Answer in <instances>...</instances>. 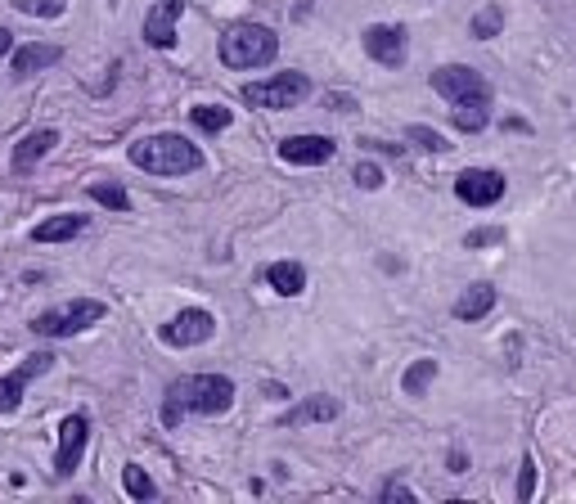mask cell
<instances>
[{
	"mask_svg": "<svg viewBox=\"0 0 576 504\" xmlns=\"http://www.w3.org/2000/svg\"><path fill=\"white\" fill-rule=\"evenodd\" d=\"M234 405V383L225 374H189L167 387L162 401V423L176 428L185 414H225Z\"/></svg>",
	"mask_w": 576,
	"mask_h": 504,
	"instance_id": "6da1fadb",
	"label": "cell"
},
{
	"mask_svg": "<svg viewBox=\"0 0 576 504\" xmlns=\"http://www.w3.org/2000/svg\"><path fill=\"white\" fill-rule=\"evenodd\" d=\"M131 162L149 176H189V171L203 167V153L198 144H189L185 135H144L131 144Z\"/></svg>",
	"mask_w": 576,
	"mask_h": 504,
	"instance_id": "7a4b0ae2",
	"label": "cell"
},
{
	"mask_svg": "<svg viewBox=\"0 0 576 504\" xmlns=\"http://www.w3.org/2000/svg\"><path fill=\"white\" fill-rule=\"evenodd\" d=\"M279 54V36L261 23H234L230 32L221 36V63L225 68H261Z\"/></svg>",
	"mask_w": 576,
	"mask_h": 504,
	"instance_id": "3957f363",
	"label": "cell"
},
{
	"mask_svg": "<svg viewBox=\"0 0 576 504\" xmlns=\"http://www.w3.org/2000/svg\"><path fill=\"white\" fill-rule=\"evenodd\" d=\"M108 315L104 302H95V297H77V302L68 306H54V311H41L32 320V333L36 338H72V333L90 329V324H99Z\"/></svg>",
	"mask_w": 576,
	"mask_h": 504,
	"instance_id": "277c9868",
	"label": "cell"
},
{
	"mask_svg": "<svg viewBox=\"0 0 576 504\" xmlns=\"http://www.w3.org/2000/svg\"><path fill=\"white\" fill-rule=\"evenodd\" d=\"M306 95H311V77H306V72H275L270 81H248V86H243V104L270 108V113L302 104Z\"/></svg>",
	"mask_w": 576,
	"mask_h": 504,
	"instance_id": "5b68a950",
	"label": "cell"
},
{
	"mask_svg": "<svg viewBox=\"0 0 576 504\" xmlns=\"http://www.w3.org/2000/svg\"><path fill=\"white\" fill-rule=\"evenodd\" d=\"M432 90L437 95H446L450 104H473V99H491V86H486V77L477 68H468V63H446V68L432 72Z\"/></svg>",
	"mask_w": 576,
	"mask_h": 504,
	"instance_id": "8992f818",
	"label": "cell"
},
{
	"mask_svg": "<svg viewBox=\"0 0 576 504\" xmlns=\"http://www.w3.org/2000/svg\"><path fill=\"white\" fill-rule=\"evenodd\" d=\"M216 333V315L203 311V306H189V311L171 315L167 324L158 329V338L167 342V347H198V342H207Z\"/></svg>",
	"mask_w": 576,
	"mask_h": 504,
	"instance_id": "52a82bcc",
	"label": "cell"
},
{
	"mask_svg": "<svg viewBox=\"0 0 576 504\" xmlns=\"http://www.w3.org/2000/svg\"><path fill=\"white\" fill-rule=\"evenodd\" d=\"M86 441H90V419L86 414H68V419L59 423V450H54V477H72L81 464V455H86Z\"/></svg>",
	"mask_w": 576,
	"mask_h": 504,
	"instance_id": "ba28073f",
	"label": "cell"
},
{
	"mask_svg": "<svg viewBox=\"0 0 576 504\" xmlns=\"http://www.w3.org/2000/svg\"><path fill=\"white\" fill-rule=\"evenodd\" d=\"M455 198L468 207H491L504 198V176L495 167H468L455 176Z\"/></svg>",
	"mask_w": 576,
	"mask_h": 504,
	"instance_id": "9c48e42d",
	"label": "cell"
},
{
	"mask_svg": "<svg viewBox=\"0 0 576 504\" xmlns=\"http://www.w3.org/2000/svg\"><path fill=\"white\" fill-rule=\"evenodd\" d=\"M333 153H338V144L329 135H288V140H279V162H293V167H324V162H333Z\"/></svg>",
	"mask_w": 576,
	"mask_h": 504,
	"instance_id": "30bf717a",
	"label": "cell"
},
{
	"mask_svg": "<svg viewBox=\"0 0 576 504\" xmlns=\"http://www.w3.org/2000/svg\"><path fill=\"white\" fill-rule=\"evenodd\" d=\"M365 54L383 68H401L405 63V27H392V23H369L365 27Z\"/></svg>",
	"mask_w": 576,
	"mask_h": 504,
	"instance_id": "8fae6325",
	"label": "cell"
},
{
	"mask_svg": "<svg viewBox=\"0 0 576 504\" xmlns=\"http://www.w3.org/2000/svg\"><path fill=\"white\" fill-rule=\"evenodd\" d=\"M185 14V0H158V5L144 14V41L153 50H171L176 45V23Z\"/></svg>",
	"mask_w": 576,
	"mask_h": 504,
	"instance_id": "7c38bea8",
	"label": "cell"
},
{
	"mask_svg": "<svg viewBox=\"0 0 576 504\" xmlns=\"http://www.w3.org/2000/svg\"><path fill=\"white\" fill-rule=\"evenodd\" d=\"M54 365V356H45V351H36V356L23 360V369H14V374L0 378V414H14L18 401H23V387L32 383L36 374H45V369Z\"/></svg>",
	"mask_w": 576,
	"mask_h": 504,
	"instance_id": "4fadbf2b",
	"label": "cell"
},
{
	"mask_svg": "<svg viewBox=\"0 0 576 504\" xmlns=\"http://www.w3.org/2000/svg\"><path fill=\"white\" fill-rule=\"evenodd\" d=\"M59 59H63L59 45L27 41V45H18V50H9V72H14V77H36L41 68H54Z\"/></svg>",
	"mask_w": 576,
	"mask_h": 504,
	"instance_id": "5bb4252c",
	"label": "cell"
},
{
	"mask_svg": "<svg viewBox=\"0 0 576 504\" xmlns=\"http://www.w3.org/2000/svg\"><path fill=\"white\" fill-rule=\"evenodd\" d=\"M59 144V131H32L27 140H18V149H14V171L18 176H27V171L36 167V162L45 158V153Z\"/></svg>",
	"mask_w": 576,
	"mask_h": 504,
	"instance_id": "9a60e30c",
	"label": "cell"
},
{
	"mask_svg": "<svg viewBox=\"0 0 576 504\" xmlns=\"http://www.w3.org/2000/svg\"><path fill=\"white\" fill-rule=\"evenodd\" d=\"M491 306H495V288L491 284H473V288H464V293L455 297V320H482V315H491Z\"/></svg>",
	"mask_w": 576,
	"mask_h": 504,
	"instance_id": "2e32d148",
	"label": "cell"
},
{
	"mask_svg": "<svg viewBox=\"0 0 576 504\" xmlns=\"http://www.w3.org/2000/svg\"><path fill=\"white\" fill-rule=\"evenodd\" d=\"M81 230H86V216H81V212H63V216H50V221L36 225L32 239L36 243H68V239H77Z\"/></svg>",
	"mask_w": 576,
	"mask_h": 504,
	"instance_id": "e0dca14e",
	"label": "cell"
},
{
	"mask_svg": "<svg viewBox=\"0 0 576 504\" xmlns=\"http://www.w3.org/2000/svg\"><path fill=\"white\" fill-rule=\"evenodd\" d=\"M342 405L333 401V396H306V401H297L293 410L284 414V428H302V423H320V419H333Z\"/></svg>",
	"mask_w": 576,
	"mask_h": 504,
	"instance_id": "ac0fdd59",
	"label": "cell"
},
{
	"mask_svg": "<svg viewBox=\"0 0 576 504\" xmlns=\"http://www.w3.org/2000/svg\"><path fill=\"white\" fill-rule=\"evenodd\" d=\"M266 284L275 288L279 297H297V293L306 288L302 261H270V266H266Z\"/></svg>",
	"mask_w": 576,
	"mask_h": 504,
	"instance_id": "d6986e66",
	"label": "cell"
},
{
	"mask_svg": "<svg viewBox=\"0 0 576 504\" xmlns=\"http://www.w3.org/2000/svg\"><path fill=\"white\" fill-rule=\"evenodd\" d=\"M450 122H455L459 131L477 135L486 122H491V99H473V104H455V108H450Z\"/></svg>",
	"mask_w": 576,
	"mask_h": 504,
	"instance_id": "ffe728a7",
	"label": "cell"
},
{
	"mask_svg": "<svg viewBox=\"0 0 576 504\" xmlns=\"http://www.w3.org/2000/svg\"><path fill=\"white\" fill-rule=\"evenodd\" d=\"M432 378H437V360H432V356L414 360V365L405 369V378H401V392H405V396H423Z\"/></svg>",
	"mask_w": 576,
	"mask_h": 504,
	"instance_id": "44dd1931",
	"label": "cell"
},
{
	"mask_svg": "<svg viewBox=\"0 0 576 504\" xmlns=\"http://www.w3.org/2000/svg\"><path fill=\"white\" fill-rule=\"evenodd\" d=\"M230 108H221V104H198V108H189V122L198 126V131H207V135H216V131H225L230 126Z\"/></svg>",
	"mask_w": 576,
	"mask_h": 504,
	"instance_id": "7402d4cb",
	"label": "cell"
},
{
	"mask_svg": "<svg viewBox=\"0 0 576 504\" xmlns=\"http://www.w3.org/2000/svg\"><path fill=\"white\" fill-rule=\"evenodd\" d=\"M122 486H126V495H131V500H153V495H158L153 477L144 473L140 464H126V468H122Z\"/></svg>",
	"mask_w": 576,
	"mask_h": 504,
	"instance_id": "603a6c76",
	"label": "cell"
},
{
	"mask_svg": "<svg viewBox=\"0 0 576 504\" xmlns=\"http://www.w3.org/2000/svg\"><path fill=\"white\" fill-rule=\"evenodd\" d=\"M90 198H95L99 207H113V212H126V207H131V194H126L122 185H90Z\"/></svg>",
	"mask_w": 576,
	"mask_h": 504,
	"instance_id": "cb8c5ba5",
	"label": "cell"
},
{
	"mask_svg": "<svg viewBox=\"0 0 576 504\" xmlns=\"http://www.w3.org/2000/svg\"><path fill=\"white\" fill-rule=\"evenodd\" d=\"M9 5L18 9V14H32V18H59L63 9V0H9Z\"/></svg>",
	"mask_w": 576,
	"mask_h": 504,
	"instance_id": "d4e9b609",
	"label": "cell"
},
{
	"mask_svg": "<svg viewBox=\"0 0 576 504\" xmlns=\"http://www.w3.org/2000/svg\"><path fill=\"white\" fill-rule=\"evenodd\" d=\"M500 23H504V9H482V14H477L473 18V36H477V41H491V36L495 32H500Z\"/></svg>",
	"mask_w": 576,
	"mask_h": 504,
	"instance_id": "484cf974",
	"label": "cell"
},
{
	"mask_svg": "<svg viewBox=\"0 0 576 504\" xmlns=\"http://www.w3.org/2000/svg\"><path fill=\"white\" fill-rule=\"evenodd\" d=\"M405 135H410V140L419 144V149H428V153H446V149H450V144H446V135H437V131H432V126H410V131H405Z\"/></svg>",
	"mask_w": 576,
	"mask_h": 504,
	"instance_id": "4316f807",
	"label": "cell"
},
{
	"mask_svg": "<svg viewBox=\"0 0 576 504\" xmlns=\"http://www.w3.org/2000/svg\"><path fill=\"white\" fill-rule=\"evenodd\" d=\"M531 495H536V459L527 455V459H522V473H518V500L527 504Z\"/></svg>",
	"mask_w": 576,
	"mask_h": 504,
	"instance_id": "83f0119b",
	"label": "cell"
},
{
	"mask_svg": "<svg viewBox=\"0 0 576 504\" xmlns=\"http://www.w3.org/2000/svg\"><path fill=\"white\" fill-rule=\"evenodd\" d=\"M356 185L360 189H378V185H383V171H378L374 162H356Z\"/></svg>",
	"mask_w": 576,
	"mask_h": 504,
	"instance_id": "f1b7e54d",
	"label": "cell"
},
{
	"mask_svg": "<svg viewBox=\"0 0 576 504\" xmlns=\"http://www.w3.org/2000/svg\"><path fill=\"white\" fill-rule=\"evenodd\" d=\"M495 243H504V230H473L464 239V248H495Z\"/></svg>",
	"mask_w": 576,
	"mask_h": 504,
	"instance_id": "f546056e",
	"label": "cell"
},
{
	"mask_svg": "<svg viewBox=\"0 0 576 504\" xmlns=\"http://www.w3.org/2000/svg\"><path fill=\"white\" fill-rule=\"evenodd\" d=\"M378 495H383V500H414V491L405 482H383V491H378Z\"/></svg>",
	"mask_w": 576,
	"mask_h": 504,
	"instance_id": "4dcf8cb0",
	"label": "cell"
},
{
	"mask_svg": "<svg viewBox=\"0 0 576 504\" xmlns=\"http://www.w3.org/2000/svg\"><path fill=\"white\" fill-rule=\"evenodd\" d=\"M446 464H450V473H464V468H468L464 450H450V455H446Z\"/></svg>",
	"mask_w": 576,
	"mask_h": 504,
	"instance_id": "1f68e13d",
	"label": "cell"
},
{
	"mask_svg": "<svg viewBox=\"0 0 576 504\" xmlns=\"http://www.w3.org/2000/svg\"><path fill=\"white\" fill-rule=\"evenodd\" d=\"M9 50H14V36H9V32H5V27H0V59H5V54H9Z\"/></svg>",
	"mask_w": 576,
	"mask_h": 504,
	"instance_id": "d6a6232c",
	"label": "cell"
}]
</instances>
